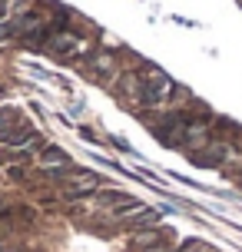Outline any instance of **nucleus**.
Masks as SVG:
<instances>
[{
	"instance_id": "obj_1",
	"label": "nucleus",
	"mask_w": 242,
	"mask_h": 252,
	"mask_svg": "<svg viewBox=\"0 0 242 252\" xmlns=\"http://www.w3.org/2000/svg\"><path fill=\"white\" fill-rule=\"evenodd\" d=\"M176 96V87H173V80L159 70H150L146 76H140V93H136V100L146 103V106H166V103Z\"/></svg>"
},
{
	"instance_id": "obj_2",
	"label": "nucleus",
	"mask_w": 242,
	"mask_h": 252,
	"mask_svg": "<svg viewBox=\"0 0 242 252\" xmlns=\"http://www.w3.org/2000/svg\"><path fill=\"white\" fill-rule=\"evenodd\" d=\"M179 146L186 150H206L209 146V123L206 120H189V123H179Z\"/></svg>"
},
{
	"instance_id": "obj_3",
	"label": "nucleus",
	"mask_w": 242,
	"mask_h": 252,
	"mask_svg": "<svg viewBox=\"0 0 242 252\" xmlns=\"http://www.w3.org/2000/svg\"><path fill=\"white\" fill-rule=\"evenodd\" d=\"M70 196H87V192H100L103 179L96 173H77V176H60Z\"/></svg>"
},
{
	"instance_id": "obj_4",
	"label": "nucleus",
	"mask_w": 242,
	"mask_h": 252,
	"mask_svg": "<svg viewBox=\"0 0 242 252\" xmlns=\"http://www.w3.org/2000/svg\"><path fill=\"white\" fill-rule=\"evenodd\" d=\"M96 199H100L103 206H120V209H126V206L136 202L129 192H113V189H100V192H96ZM120 209H116V213H120Z\"/></svg>"
},
{
	"instance_id": "obj_5",
	"label": "nucleus",
	"mask_w": 242,
	"mask_h": 252,
	"mask_svg": "<svg viewBox=\"0 0 242 252\" xmlns=\"http://www.w3.org/2000/svg\"><path fill=\"white\" fill-rule=\"evenodd\" d=\"M47 43H50V50H73V47H80V40L73 33H53Z\"/></svg>"
},
{
	"instance_id": "obj_6",
	"label": "nucleus",
	"mask_w": 242,
	"mask_h": 252,
	"mask_svg": "<svg viewBox=\"0 0 242 252\" xmlns=\"http://www.w3.org/2000/svg\"><path fill=\"white\" fill-rule=\"evenodd\" d=\"M136 252H173L166 242H156V246H150V249H136Z\"/></svg>"
}]
</instances>
